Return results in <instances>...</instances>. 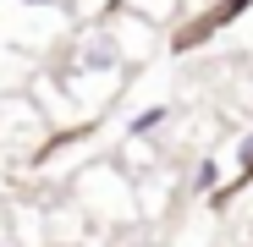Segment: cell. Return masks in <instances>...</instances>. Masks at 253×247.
<instances>
[{
  "label": "cell",
  "mask_w": 253,
  "mask_h": 247,
  "mask_svg": "<svg viewBox=\"0 0 253 247\" xmlns=\"http://www.w3.org/2000/svg\"><path fill=\"white\" fill-rule=\"evenodd\" d=\"M77 66H83V71H116V66H121V50L110 44L105 33H94V38H83V50H77Z\"/></svg>",
  "instance_id": "1"
},
{
  "label": "cell",
  "mask_w": 253,
  "mask_h": 247,
  "mask_svg": "<svg viewBox=\"0 0 253 247\" xmlns=\"http://www.w3.org/2000/svg\"><path fill=\"white\" fill-rule=\"evenodd\" d=\"M215 181H220V165H215V159H204V165H198V176H193V187H198V192H215Z\"/></svg>",
  "instance_id": "3"
},
{
  "label": "cell",
  "mask_w": 253,
  "mask_h": 247,
  "mask_svg": "<svg viewBox=\"0 0 253 247\" xmlns=\"http://www.w3.org/2000/svg\"><path fill=\"white\" fill-rule=\"evenodd\" d=\"M237 159H242V176H253V132L237 143Z\"/></svg>",
  "instance_id": "5"
},
{
  "label": "cell",
  "mask_w": 253,
  "mask_h": 247,
  "mask_svg": "<svg viewBox=\"0 0 253 247\" xmlns=\"http://www.w3.org/2000/svg\"><path fill=\"white\" fill-rule=\"evenodd\" d=\"M22 6H50V0H22Z\"/></svg>",
  "instance_id": "6"
},
{
  "label": "cell",
  "mask_w": 253,
  "mask_h": 247,
  "mask_svg": "<svg viewBox=\"0 0 253 247\" xmlns=\"http://www.w3.org/2000/svg\"><path fill=\"white\" fill-rule=\"evenodd\" d=\"M248 6H253V0H226V6H215V11H209V17L193 28V38H204L209 28H220V22H231V17H237V11H248Z\"/></svg>",
  "instance_id": "2"
},
{
  "label": "cell",
  "mask_w": 253,
  "mask_h": 247,
  "mask_svg": "<svg viewBox=\"0 0 253 247\" xmlns=\"http://www.w3.org/2000/svg\"><path fill=\"white\" fill-rule=\"evenodd\" d=\"M160 121H165V105H154V110H143V115L132 121V132H149V127H160Z\"/></svg>",
  "instance_id": "4"
}]
</instances>
